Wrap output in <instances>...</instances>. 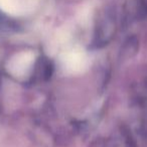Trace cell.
Here are the masks:
<instances>
[{
	"label": "cell",
	"mask_w": 147,
	"mask_h": 147,
	"mask_svg": "<svg viewBox=\"0 0 147 147\" xmlns=\"http://www.w3.org/2000/svg\"><path fill=\"white\" fill-rule=\"evenodd\" d=\"M115 19L112 14L106 12L100 19L97 26L96 31V40L99 42L98 45H107L113 33L115 32Z\"/></svg>",
	"instance_id": "6da1fadb"
},
{
	"label": "cell",
	"mask_w": 147,
	"mask_h": 147,
	"mask_svg": "<svg viewBox=\"0 0 147 147\" xmlns=\"http://www.w3.org/2000/svg\"><path fill=\"white\" fill-rule=\"evenodd\" d=\"M53 67L51 63L47 59H40L35 69L34 78L37 81H47L51 78Z\"/></svg>",
	"instance_id": "7a4b0ae2"
},
{
	"label": "cell",
	"mask_w": 147,
	"mask_h": 147,
	"mask_svg": "<svg viewBox=\"0 0 147 147\" xmlns=\"http://www.w3.org/2000/svg\"><path fill=\"white\" fill-rule=\"evenodd\" d=\"M137 49H138V40L136 39V37H129L124 42V45L121 49V55L123 57L126 55V57L128 59L137 53Z\"/></svg>",
	"instance_id": "3957f363"
},
{
	"label": "cell",
	"mask_w": 147,
	"mask_h": 147,
	"mask_svg": "<svg viewBox=\"0 0 147 147\" xmlns=\"http://www.w3.org/2000/svg\"><path fill=\"white\" fill-rule=\"evenodd\" d=\"M137 14L141 18L147 15V0H138Z\"/></svg>",
	"instance_id": "277c9868"
}]
</instances>
